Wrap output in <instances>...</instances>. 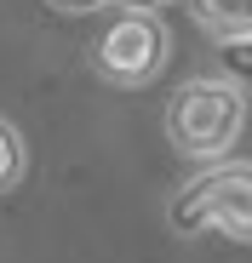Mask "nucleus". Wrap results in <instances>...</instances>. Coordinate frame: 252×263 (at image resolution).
<instances>
[{
	"mask_svg": "<svg viewBox=\"0 0 252 263\" xmlns=\"http://www.w3.org/2000/svg\"><path fill=\"white\" fill-rule=\"evenodd\" d=\"M246 126V98L235 80H189L166 109V138L189 160H218Z\"/></svg>",
	"mask_w": 252,
	"mask_h": 263,
	"instance_id": "obj_1",
	"label": "nucleus"
},
{
	"mask_svg": "<svg viewBox=\"0 0 252 263\" xmlns=\"http://www.w3.org/2000/svg\"><path fill=\"white\" fill-rule=\"evenodd\" d=\"M178 229H218L224 240H246L252 246V166H218L195 178L178 206Z\"/></svg>",
	"mask_w": 252,
	"mask_h": 263,
	"instance_id": "obj_2",
	"label": "nucleus"
},
{
	"mask_svg": "<svg viewBox=\"0 0 252 263\" xmlns=\"http://www.w3.org/2000/svg\"><path fill=\"white\" fill-rule=\"evenodd\" d=\"M160 63H166V29H160V17H149V12H126V17L109 23V34L98 40V69H103L109 80H120V86L155 80Z\"/></svg>",
	"mask_w": 252,
	"mask_h": 263,
	"instance_id": "obj_3",
	"label": "nucleus"
},
{
	"mask_svg": "<svg viewBox=\"0 0 252 263\" xmlns=\"http://www.w3.org/2000/svg\"><path fill=\"white\" fill-rule=\"evenodd\" d=\"M189 17L212 40H252V0H189Z\"/></svg>",
	"mask_w": 252,
	"mask_h": 263,
	"instance_id": "obj_4",
	"label": "nucleus"
},
{
	"mask_svg": "<svg viewBox=\"0 0 252 263\" xmlns=\"http://www.w3.org/2000/svg\"><path fill=\"white\" fill-rule=\"evenodd\" d=\"M17 178H23V138L0 120V195H6Z\"/></svg>",
	"mask_w": 252,
	"mask_h": 263,
	"instance_id": "obj_5",
	"label": "nucleus"
},
{
	"mask_svg": "<svg viewBox=\"0 0 252 263\" xmlns=\"http://www.w3.org/2000/svg\"><path fill=\"white\" fill-rule=\"evenodd\" d=\"M224 74L252 80V40H224Z\"/></svg>",
	"mask_w": 252,
	"mask_h": 263,
	"instance_id": "obj_6",
	"label": "nucleus"
},
{
	"mask_svg": "<svg viewBox=\"0 0 252 263\" xmlns=\"http://www.w3.org/2000/svg\"><path fill=\"white\" fill-rule=\"evenodd\" d=\"M52 6H63V12H92V6H103V0H52Z\"/></svg>",
	"mask_w": 252,
	"mask_h": 263,
	"instance_id": "obj_7",
	"label": "nucleus"
},
{
	"mask_svg": "<svg viewBox=\"0 0 252 263\" xmlns=\"http://www.w3.org/2000/svg\"><path fill=\"white\" fill-rule=\"evenodd\" d=\"M120 6H132V12H149V6H160V0H120Z\"/></svg>",
	"mask_w": 252,
	"mask_h": 263,
	"instance_id": "obj_8",
	"label": "nucleus"
}]
</instances>
